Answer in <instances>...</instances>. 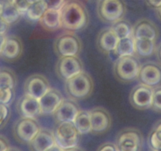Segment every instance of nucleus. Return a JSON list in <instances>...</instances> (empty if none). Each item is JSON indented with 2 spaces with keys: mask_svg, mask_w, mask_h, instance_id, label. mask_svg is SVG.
Masks as SVG:
<instances>
[{
  "mask_svg": "<svg viewBox=\"0 0 161 151\" xmlns=\"http://www.w3.org/2000/svg\"><path fill=\"white\" fill-rule=\"evenodd\" d=\"M156 12H157V17L160 19V20H161V6H160V7L157 8V9H156Z\"/></svg>",
  "mask_w": 161,
  "mask_h": 151,
  "instance_id": "43",
  "label": "nucleus"
},
{
  "mask_svg": "<svg viewBox=\"0 0 161 151\" xmlns=\"http://www.w3.org/2000/svg\"><path fill=\"white\" fill-rule=\"evenodd\" d=\"M64 98L59 90L51 88L39 99L42 115H53Z\"/></svg>",
  "mask_w": 161,
  "mask_h": 151,
  "instance_id": "19",
  "label": "nucleus"
},
{
  "mask_svg": "<svg viewBox=\"0 0 161 151\" xmlns=\"http://www.w3.org/2000/svg\"><path fill=\"white\" fill-rule=\"evenodd\" d=\"M154 126H155L156 127H157V128L161 129V120H159Z\"/></svg>",
  "mask_w": 161,
  "mask_h": 151,
  "instance_id": "45",
  "label": "nucleus"
},
{
  "mask_svg": "<svg viewBox=\"0 0 161 151\" xmlns=\"http://www.w3.org/2000/svg\"><path fill=\"white\" fill-rule=\"evenodd\" d=\"M53 50L59 58L79 57L83 50V44L75 32L65 31L56 37L53 42Z\"/></svg>",
  "mask_w": 161,
  "mask_h": 151,
  "instance_id": "4",
  "label": "nucleus"
},
{
  "mask_svg": "<svg viewBox=\"0 0 161 151\" xmlns=\"http://www.w3.org/2000/svg\"><path fill=\"white\" fill-rule=\"evenodd\" d=\"M153 95V88L139 83L131 90L129 95V101L132 106L137 109H149L152 107Z\"/></svg>",
  "mask_w": 161,
  "mask_h": 151,
  "instance_id": "10",
  "label": "nucleus"
},
{
  "mask_svg": "<svg viewBox=\"0 0 161 151\" xmlns=\"http://www.w3.org/2000/svg\"><path fill=\"white\" fill-rule=\"evenodd\" d=\"M157 151H161V149H160V150H157Z\"/></svg>",
  "mask_w": 161,
  "mask_h": 151,
  "instance_id": "48",
  "label": "nucleus"
},
{
  "mask_svg": "<svg viewBox=\"0 0 161 151\" xmlns=\"http://www.w3.org/2000/svg\"><path fill=\"white\" fill-rule=\"evenodd\" d=\"M151 109L154 111L161 113V86L153 88V103Z\"/></svg>",
  "mask_w": 161,
  "mask_h": 151,
  "instance_id": "31",
  "label": "nucleus"
},
{
  "mask_svg": "<svg viewBox=\"0 0 161 151\" xmlns=\"http://www.w3.org/2000/svg\"><path fill=\"white\" fill-rule=\"evenodd\" d=\"M40 129L41 127L36 118L20 117L14 123L13 135L19 143L28 145Z\"/></svg>",
  "mask_w": 161,
  "mask_h": 151,
  "instance_id": "6",
  "label": "nucleus"
},
{
  "mask_svg": "<svg viewBox=\"0 0 161 151\" xmlns=\"http://www.w3.org/2000/svg\"><path fill=\"white\" fill-rule=\"evenodd\" d=\"M10 1L13 5L24 15L30 6L32 4L34 0H10Z\"/></svg>",
  "mask_w": 161,
  "mask_h": 151,
  "instance_id": "33",
  "label": "nucleus"
},
{
  "mask_svg": "<svg viewBox=\"0 0 161 151\" xmlns=\"http://www.w3.org/2000/svg\"><path fill=\"white\" fill-rule=\"evenodd\" d=\"M39 22L46 31H55L60 29L61 28L60 10L47 9Z\"/></svg>",
  "mask_w": 161,
  "mask_h": 151,
  "instance_id": "21",
  "label": "nucleus"
},
{
  "mask_svg": "<svg viewBox=\"0 0 161 151\" xmlns=\"http://www.w3.org/2000/svg\"><path fill=\"white\" fill-rule=\"evenodd\" d=\"M7 151H21L20 149H19L18 148H16V147H10Z\"/></svg>",
  "mask_w": 161,
  "mask_h": 151,
  "instance_id": "46",
  "label": "nucleus"
},
{
  "mask_svg": "<svg viewBox=\"0 0 161 151\" xmlns=\"http://www.w3.org/2000/svg\"><path fill=\"white\" fill-rule=\"evenodd\" d=\"M9 28V25L6 23V21L0 18V33H3V34H6V31H8Z\"/></svg>",
  "mask_w": 161,
  "mask_h": 151,
  "instance_id": "38",
  "label": "nucleus"
},
{
  "mask_svg": "<svg viewBox=\"0 0 161 151\" xmlns=\"http://www.w3.org/2000/svg\"><path fill=\"white\" fill-rule=\"evenodd\" d=\"M135 56L138 58H148L156 53L157 41L149 39H135Z\"/></svg>",
  "mask_w": 161,
  "mask_h": 151,
  "instance_id": "22",
  "label": "nucleus"
},
{
  "mask_svg": "<svg viewBox=\"0 0 161 151\" xmlns=\"http://www.w3.org/2000/svg\"><path fill=\"white\" fill-rule=\"evenodd\" d=\"M110 27L113 28L115 33L117 35L119 39L132 36L133 25H131V24L125 19H121L118 21L112 24Z\"/></svg>",
  "mask_w": 161,
  "mask_h": 151,
  "instance_id": "28",
  "label": "nucleus"
},
{
  "mask_svg": "<svg viewBox=\"0 0 161 151\" xmlns=\"http://www.w3.org/2000/svg\"><path fill=\"white\" fill-rule=\"evenodd\" d=\"M84 65L79 57L69 56L59 58L56 63L55 71L58 78L64 82L83 72Z\"/></svg>",
  "mask_w": 161,
  "mask_h": 151,
  "instance_id": "9",
  "label": "nucleus"
},
{
  "mask_svg": "<svg viewBox=\"0 0 161 151\" xmlns=\"http://www.w3.org/2000/svg\"><path fill=\"white\" fill-rule=\"evenodd\" d=\"M60 13L61 28L65 31L72 32L83 31L89 25V13L80 0H66Z\"/></svg>",
  "mask_w": 161,
  "mask_h": 151,
  "instance_id": "1",
  "label": "nucleus"
},
{
  "mask_svg": "<svg viewBox=\"0 0 161 151\" xmlns=\"http://www.w3.org/2000/svg\"><path fill=\"white\" fill-rule=\"evenodd\" d=\"M56 144L53 131L41 127L39 133L28 144L31 151H47Z\"/></svg>",
  "mask_w": 161,
  "mask_h": 151,
  "instance_id": "20",
  "label": "nucleus"
},
{
  "mask_svg": "<svg viewBox=\"0 0 161 151\" xmlns=\"http://www.w3.org/2000/svg\"><path fill=\"white\" fill-rule=\"evenodd\" d=\"M156 55H157V60L161 64V42H160L158 46L157 47V50H156Z\"/></svg>",
  "mask_w": 161,
  "mask_h": 151,
  "instance_id": "40",
  "label": "nucleus"
},
{
  "mask_svg": "<svg viewBox=\"0 0 161 151\" xmlns=\"http://www.w3.org/2000/svg\"><path fill=\"white\" fill-rule=\"evenodd\" d=\"M47 6V9L60 10L66 0H43Z\"/></svg>",
  "mask_w": 161,
  "mask_h": 151,
  "instance_id": "34",
  "label": "nucleus"
},
{
  "mask_svg": "<svg viewBox=\"0 0 161 151\" xmlns=\"http://www.w3.org/2000/svg\"><path fill=\"white\" fill-rule=\"evenodd\" d=\"M97 151H119L118 148L116 146V143H105L102 145H101L97 149Z\"/></svg>",
  "mask_w": 161,
  "mask_h": 151,
  "instance_id": "35",
  "label": "nucleus"
},
{
  "mask_svg": "<svg viewBox=\"0 0 161 151\" xmlns=\"http://www.w3.org/2000/svg\"><path fill=\"white\" fill-rule=\"evenodd\" d=\"M91 132L94 134H104L108 131L112 126V117L108 110L103 107H95L90 110Z\"/></svg>",
  "mask_w": 161,
  "mask_h": 151,
  "instance_id": "13",
  "label": "nucleus"
},
{
  "mask_svg": "<svg viewBox=\"0 0 161 151\" xmlns=\"http://www.w3.org/2000/svg\"><path fill=\"white\" fill-rule=\"evenodd\" d=\"M56 144L63 149L78 146L80 134L73 122L58 123L53 131Z\"/></svg>",
  "mask_w": 161,
  "mask_h": 151,
  "instance_id": "7",
  "label": "nucleus"
},
{
  "mask_svg": "<svg viewBox=\"0 0 161 151\" xmlns=\"http://www.w3.org/2000/svg\"><path fill=\"white\" fill-rule=\"evenodd\" d=\"M47 9V6L43 0H34L24 16L30 21H39Z\"/></svg>",
  "mask_w": 161,
  "mask_h": 151,
  "instance_id": "24",
  "label": "nucleus"
},
{
  "mask_svg": "<svg viewBox=\"0 0 161 151\" xmlns=\"http://www.w3.org/2000/svg\"><path fill=\"white\" fill-rule=\"evenodd\" d=\"M160 31L153 21L147 18H142L135 22L132 29V36L135 39H158Z\"/></svg>",
  "mask_w": 161,
  "mask_h": 151,
  "instance_id": "15",
  "label": "nucleus"
},
{
  "mask_svg": "<svg viewBox=\"0 0 161 151\" xmlns=\"http://www.w3.org/2000/svg\"><path fill=\"white\" fill-rule=\"evenodd\" d=\"M127 12L124 0H97V14L102 21L113 24L124 19Z\"/></svg>",
  "mask_w": 161,
  "mask_h": 151,
  "instance_id": "5",
  "label": "nucleus"
},
{
  "mask_svg": "<svg viewBox=\"0 0 161 151\" xmlns=\"http://www.w3.org/2000/svg\"><path fill=\"white\" fill-rule=\"evenodd\" d=\"M138 80L139 83L155 88L161 84V64L147 61L141 65Z\"/></svg>",
  "mask_w": 161,
  "mask_h": 151,
  "instance_id": "12",
  "label": "nucleus"
},
{
  "mask_svg": "<svg viewBox=\"0 0 161 151\" xmlns=\"http://www.w3.org/2000/svg\"><path fill=\"white\" fill-rule=\"evenodd\" d=\"M141 65L135 55L119 57L113 63V74L120 83H130L138 80Z\"/></svg>",
  "mask_w": 161,
  "mask_h": 151,
  "instance_id": "3",
  "label": "nucleus"
},
{
  "mask_svg": "<svg viewBox=\"0 0 161 151\" xmlns=\"http://www.w3.org/2000/svg\"><path fill=\"white\" fill-rule=\"evenodd\" d=\"M16 109L20 117L36 118L42 115L39 99L25 94L18 99Z\"/></svg>",
  "mask_w": 161,
  "mask_h": 151,
  "instance_id": "16",
  "label": "nucleus"
},
{
  "mask_svg": "<svg viewBox=\"0 0 161 151\" xmlns=\"http://www.w3.org/2000/svg\"><path fill=\"white\" fill-rule=\"evenodd\" d=\"M114 52L118 57L131 56V55L135 56V38L130 36L129 37L119 39Z\"/></svg>",
  "mask_w": 161,
  "mask_h": 151,
  "instance_id": "26",
  "label": "nucleus"
},
{
  "mask_svg": "<svg viewBox=\"0 0 161 151\" xmlns=\"http://www.w3.org/2000/svg\"><path fill=\"white\" fill-rule=\"evenodd\" d=\"M3 10L2 17L9 26L17 24L23 17V14L13 5L10 0H3Z\"/></svg>",
  "mask_w": 161,
  "mask_h": 151,
  "instance_id": "23",
  "label": "nucleus"
},
{
  "mask_svg": "<svg viewBox=\"0 0 161 151\" xmlns=\"http://www.w3.org/2000/svg\"><path fill=\"white\" fill-rule=\"evenodd\" d=\"M10 109L9 105H0V129L4 127L10 117Z\"/></svg>",
  "mask_w": 161,
  "mask_h": 151,
  "instance_id": "32",
  "label": "nucleus"
},
{
  "mask_svg": "<svg viewBox=\"0 0 161 151\" xmlns=\"http://www.w3.org/2000/svg\"><path fill=\"white\" fill-rule=\"evenodd\" d=\"M73 123L80 135H85L91 132L92 127L90 111L80 110L75 119L74 120Z\"/></svg>",
  "mask_w": 161,
  "mask_h": 151,
  "instance_id": "25",
  "label": "nucleus"
},
{
  "mask_svg": "<svg viewBox=\"0 0 161 151\" xmlns=\"http://www.w3.org/2000/svg\"><path fill=\"white\" fill-rule=\"evenodd\" d=\"M77 102L69 98H64L61 105L53 113V116L56 124L61 122H73L80 112Z\"/></svg>",
  "mask_w": 161,
  "mask_h": 151,
  "instance_id": "14",
  "label": "nucleus"
},
{
  "mask_svg": "<svg viewBox=\"0 0 161 151\" xmlns=\"http://www.w3.org/2000/svg\"><path fill=\"white\" fill-rule=\"evenodd\" d=\"M3 10V0H0V18L2 17Z\"/></svg>",
  "mask_w": 161,
  "mask_h": 151,
  "instance_id": "44",
  "label": "nucleus"
},
{
  "mask_svg": "<svg viewBox=\"0 0 161 151\" xmlns=\"http://www.w3.org/2000/svg\"><path fill=\"white\" fill-rule=\"evenodd\" d=\"M15 98V89L0 87V105H9Z\"/></svg>",
  "mask_w": 161,
  "mask_h": 151,
  "instance_id": "30",
  "label": "nucleus"
},
{
  "mask_svg": "<svg viewBox=\"0 0 161 151\" xmlns=\"http://www.w3.org/2000/svg\"><path fill=\"white\" fill-rule=\"evenodd\" d=\"M6 37H7V36H6V34L0 33V54H1L3 47H4V44H5V42H6Z\"/></svg>",
  "mask_w": 161,
  "mask_h": 151,
  "instance_id": "39",
  "label": "nucleus"
},
{
  "mask_svg": "<svg viewBox=\"0 0 161 151\" xmlns=\"http://www.w3.org/2000/svg\"><path fill=\"white\" fill-rule=\"evenodd\" d=\"M149 146L152 151H157L161 149V129L153 126L148 138Z\"/></svg>",
  "mask_w": 161,
  "mask_h": 151,
  "instance_id": "29",
  "label": "nucleus"
},
{
  "mask_svg": "<svg viewBox=\"0 0 161 151\" xmlns=\"http://www.w3.org/2000/svg\"><path fill=\"white\" fill-rule=\"evenodd\" d=\"M63 150H64V149H63L62 148L60 147L58 144H55L54 146H52V147L50 148V149H49L47 151H63Z\"/></svg>",
  "mask_w": 161,
  "mask_h": 151,
  "instance_id": "41",
  "label": "nucleus"
},
{
  "mask_svg": "<svg viewBox=\"0 0 161 151\" xmlns=\"http://www.w3.org/2000/svg\"><path fill=\"white\" fill-rule=\"evenodd\" d=\"M119 40V37L113 28L108 27L99 31L96 39V45L102 53H109L115 51Z\"/></svg>",
  "mask_w": 161,
  "mask_h": 151,
  "instance_id": "18",
  "label": "nucleus"
},
{
  "mask_svg": "<svg viewBox=\"0 0 161 151\" xmlns=\"http://www.w3.org/2000/svg\"><path fill=\"white\" fill-rule=\"evenodd\" d=\"M116 145L119 151H142L143 136L138 129L127 127L117 134Z\"/></svg>",
  "mask_w": 161,
  "mask_h": 151,
  "instance_id": "8",
  "label": "nucleus"
},
{
  "mask_svg": "<svg viewBox=\"0 0 161 151\" xmlns=\"http://www.w3.org/2000/svg\"><path fill=\"white\" fill-rule=\"evenodd\" d=\"M23 50V42L20 38L14 35L7 36L0 57L4 61L14 62L21 57Z\"/></svg>",
  "mask_w": 161,
  "mask_h": 151,
  "instance_id": "17",
  "label": "nucleus"
},
{
  "mask_svg": "<svg viewBox=\"0 0 161 151\" xmlns=\"http://www.w3.org/2000/svg\"><path fill=\"white\" fill-rule=\"evenodd\" d=\"M94 88L92 77L84 71L64 82V91L68 98L75 102L88 98L92 94Z\"/></svg>",
  "mask_w": 161,
  "mask_h": 151,
  "instance_id": "2",
  "label": "nucleus"
},
{
  "mask_svg": "<svg viewBox=\"0 0 161 151\" xmlns=\"http://www.w3.org/2000/svg\"><path fill=\"white\" fill-rule=\"evenodd\" d=\"M89 1H94V0H89Z\"/></svg>",
  "mask_w": 161,
  "mask_h": 151,
  "instance_id": "47",
  "label": "nucleus"
},
{
  "mask_svg": "<svg viewBox=\"0 0 161 151\" xmlns=\"http://www.w3.org/2000/svg\"><path fill=\"white\" fill-rule=\"evenodd\" d=\"M50 89L48 79L42 74L31 75L26 79L24 84L25 94L39 100Z\"/></svg>",
  "mask_w": 161,
  "mask_h": 151,
  "instance_id": "11",
  "label": "nucleus"
},
{
  "mask_svg": "<svg viewBox=\"0 0 161 151\" xmlns=\"http://www.w3.org/2000/svg\"><path fill=\"white\" fill-rule=\"evenodd\" d=\"M146 4L151 8L157 9L161 6V0H145Z\"/></svg>",
  "mask_w": 161,
  "mask_h": 151,
  "instance_id": "37",
  "label": "nucleus"
},
{
  "mask_svg": "<svg viewBox=\"0 0 161 151\" xmlns=\"http://www.w3.org/2000/svg\"><path fill=\"white\" fill-rule=\"evenodd\" d=\"M63 151H84V150L77 146H74V147H72V148H69V149H65Z\"/></svg>",
  "mask_w": 161,
  "mask_h": 151,
  "instance_id": "42",
  "label": "nucleus"
},
{
  "mask_svg": "<svg viewBox=\"0 0 161 151\" xmlns=\"http://www.w3.org/2000/svg\"><path fill=\"white\" fill-rule=\"evenodd\" d=\"M9 140L4 135H0V151H7L10 148Z\"/></svg>",
  "mask_w": 161,
  "mask_h": 151,
  "instance_id": "36",
  "label": "nucleus"
},
{
  "mask_svg": "<svg viewBox=\"0 0 161 151\" xmlns=\"http://www.w3.org/2000/svg\"><path fill=\"white\" fill-rule=\"evenodd\" d=\"M17 78L15 72L9 68H0V87L15 89Z\"/></svg>",
  "mask_w": 161,
  "mask_h": 151,
  "instance_id": "27",
  "label": "nucleus"
}]
</instances>
